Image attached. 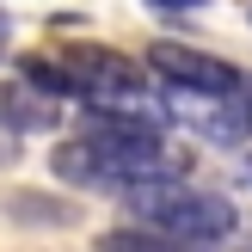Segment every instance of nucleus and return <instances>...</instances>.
<instances>
[{
	"mask_svg": "<svg viewBox=\"0 0 252 252\" xmlns=\"http://www.w3.org/2000/svg\"><path fill=\"white\" fill-rule=\"evenodd\" d=\"M123 209L135 216V228H154V234H172V240L209 252L221 240L246 228L240 203L228 191H209V185H185L179 172H154V179H135L129 191L117 197Z\"/></svg>",
	"mask_w": 252,
	"mask_h": 252,
	"instance_id": "obj_1",
	"label": "nucleus"
},
{
	"mask_svg": "<svg viewBox=\"0 0 252 252\" xmlns=\"http://www.w3.org/2000/svg\"><path fill=\"white\" fill-rule=\"evenodd\" d=\"M80 142L111 166V179L123 191L135 179H154V172H179L166 160V123H148V117H98V111H86Z\"/></svg>",
	"mask_w": 252,
	"mask_h": 252,
	"instance_id": "obj_2",
	"label": "nucleus"
},
{
	"mask_svg": "<svg viewBox=\"0 0 252 252\" xmlns=\"http://www.w3.org/2000/svg\"><path fill=\"white\" fill-rule=\"evenodd\" d=\"M148 74H160V86H179V93H209V98H234L252 93L246 74L234 68L228 56H209L197 43H148Z\"/></svg>",
	"mask_w": 252,
	"mask_h": 252,
	"instance_id": "obj_3",
	"label": "nucleus"
},
{
	"mask_svg": "<svg viewBox=\"0 0 252 252\" xmlns=\"http://www.w3.org/2000/svg\"><path fill=\"white\" fill-rule=\"evenodd\" d=\"M166 93V123H185L191 135L216 148H246L252 135V93H234V98H209V93H179V86H160Z\"/></svg>",
	"mask_w": 252,
	"mask_h": 252,
	"instance_id": "obj_4",
	"label": "nucleus"
},
{
	"mask_svg": "<svg viewBox=\"0 0 252 252\" xmlns=\"http://www.w3.org/2000/svg\"><path fill=\"white\" fill-rule=\"evenodd\" d=\"M49 172H56L62 185H74V191H111V197H123V185L111 179V166L80 142V135H74V142H62L56 154H49Z\"/></svg>",
	"mask_w": 252,
	"mask_h": 252,
	"instance_id": "obj_5",
	"label": "nucleus"
},
{
	"mask_svg": "<svg viewBox=\"0 0 252 252\" xmlns=\"http://www.w3.org/2000/svg\"><path fill=\"white\" fill-rule=\"evenodd\" d=\"M0 117H6L19 135H31V129L43 135V129H56V123H62V105H56V98H43L37 86L12 80V86H0Z\"/></svg>",
	"mask_w": 252,
	"mask_h": 252,
	"instance_id": "obj_6",
	"label": "nucleus"
},
{
	"mask_svg": "<svg viewBox=\"0 0 252 252\" xmlns=\"http://www.w3.org/2000/svg\"><path fill=\"white\" fill-rule=\"evenodd\" d=\"M19 80L25 86H37L43 98H56V105H86V93H80V80L68 74V62L62 56H19Z\"/></svg>",
	"mask_w": 252,
	"mask_h": 252,
	"instance_id": "obj_7",
	"label": "nucleus"
},
{
	"mask_svg": "<svg viewBox=\"0 0 252 252\" xmlns=\"http://www.w3.org/2000/svg\"><path fill=\"white\" fill-rule=\"evenodd\" d=\"M98 252H197V246L172 240V234H154V228H111L98 240Z\"/></svg>",
	"mask_w": 252,
	"mask_h": 252,
	"instance_id": "obj_8",
	"label": "nucleus"
},
{
	"mask_svg": "<svg viewBox=\"0 0 252 252\" xmlns=\"http://www.w3.org/2000/svg\"><path fill=\"white\" fill-rule=\"evenodd\" d=\"M6 216L12 221H31V228H68L74 221V203H49V197H6Z\"/></svg>",
	"mask_w": 252,
	"mask_h": 252,
	"instance_id": "obj_9",
	"label": "nucleus"
},
{
	"mask_svg": "<svg viewBox=\"0 0 252 252\" xmlns=\"http://www.w3.org/2000/svg\"><path fill=\"white\" fill-rule=\"evenodd\" d=\"M19 154H25V135L12 129L6 117H0V166H12V160H19Z\"/></svg>",
	"mask_w": 252,
	"mask_h": 252,
	"instance_id": "obj_10",
	"label": "nucleus"
},
{
	"mask_svg": "<svg viewBox=\"0 0 252 252\" xmlns=\"http://www.w3.org/2000/svg\"><path fill=\"white\" fill-rule=\"evenodd\" d=\"M154 12H197V6H209V0H148Z\"/></svg>",
	"mask_w": 252,
	"mask_h": 252,
	"instance_id": "obj_11",
	"label": "nucleus"
},
{
	"mask_svg": "<svg viewBox=\"0 0 252 252\" xmlns=\"http://www.w3.org/2000/svg\"><path fill=\"white\" fill-rule=\"evenodd\" d=\"M6 49H12V19L0 12V62H6Z\"/></svg>",
	"mask_w": 252,
	"mask_h": 252,
	"instance_id": "obj_12",
	"label": "nucleus"
},
{
	"mask_svg": "<svg viewBox=\"0 0 252 252\" xmlns=\"http://www.w3.org/2000/svg\"><path fill=\"white\" fill-rule=\"evenodd\" d=\"M246 179H252V148H246Z\"/></svg>",
	"mask_w": 252,
	"mask_h": 252,
	"instance_id": "obj_13",
	"label": "nucleus"
},
{
	"mask_svg": "<svg viewBox=\"0 0 252 252\" xmlns=\"http://www.w3.org/2000/svg\"><path fill=\"white\" fill-rule=\"evenodd\" d=\"M246 228H252V221H246Z\"/></svg>",
	"mask_w": 252,
	"mask_h": 252,
	"instance_id": "obj_14",
	"label": "nucleus"
}]
</instances>
